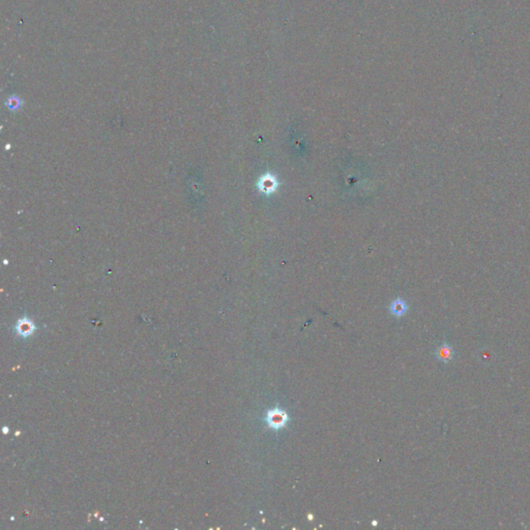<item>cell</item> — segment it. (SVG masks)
<instances>
[{"mask_svg":"<svg viewBox=\"0 0 530 530\" xmlns=\"http://www.w3.org/2000/svg\"><path fill=\"white\" fill-rule=\"evenodd\" d=\"M265 422H266L267 425L270 429L281 430L285 428L288 422H289V416H288V413L285 410L279 407H275L266 412V416H265Z\"/></svg>","mask_w":530,"mask_h":530,"instance_id":"1","label":"cell"},{"mask_svg":"<svg viewBox=\"0 0 530 530\" xmlns=\"http://www.w3.org/2000/svg\"><path fill=\"white\" fill-rule=\"evenodd\" d=\"M257 186H258V189H259V191L261 193L269 195V194H272V193H274L276 191V189H278V186H279V182L272 174L266 173L265 175H263L262 177H260Z\"/></svg>","mask_w":530,"mask_h":530,"instance_id":"2","label":"cell"},{"mask_svg":"<svg viewBox=\"0 0 530 530\" xmlns=\"http://www.w3.org/2000/svg\"><path fill=\"white\" fill-rule=\"evenodd\" d=\"M454 356H455V351L452 348L451 345H448L447 343H443L436 350V357L441 363L448 364L449 362L453 361Z\"/></svg>","mask_w":530,"mask_h":530,"instance_id":"3","label":"cell"},{"mask_svg":"<svg viewBox=\"0 0 530 530\" xmlns=\"http://www.w3.org/2000/svg\"><path fill=\"white\" fill-rule=\"evenodd\" d=\"M389 310H390V313L393 314L394 316L402 317V316H404L406 314L408 307H407L406 303L403 301V299L398 298V299H396L395 302L391 303V305L389 307Z\"/></svg>","mask_w":530,"mask_h":530,"instance_id":"4","label":"cell"},{"mask_svg":"<svg viewBox=\"0 0 530 530\" xmlns=\"http://www.w3.org/2000/svg\"><path fill=\"white\" fill-rule=\"evenodd\" d=\"M32 328L33 327H32V324L30 323V322L23 320V321L20 322L19 325H18V330H19L18 332L20 333V335L26 337V336L30 335L31 331H32Z\"/></svg>","mask_w":530,"mask_h":530,"instance_id":"5","label":"cell"},{"mask_svg":"<svg viewBox=\"0 0 530 530\" xmlns=\"http://www.w3.org/2000/svg\"><path fill=\"white\" fill-rule=\"evenodd\" d=\"M308 518H309V520H313V515H309Z\"/></svg>","mask_w":530,"mask_h":530,"instance_id":"6","label":"cell"}]
</instances>
